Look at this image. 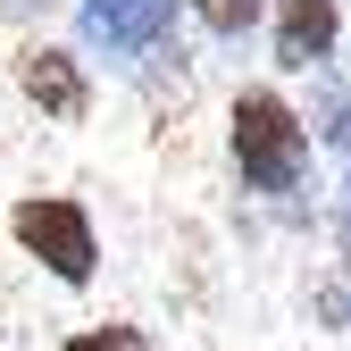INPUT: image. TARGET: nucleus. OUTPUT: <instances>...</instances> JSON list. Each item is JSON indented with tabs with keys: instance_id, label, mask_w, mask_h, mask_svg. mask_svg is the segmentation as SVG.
<instances>
[{
	"instance_id": "nucleus-3",
	"label": "nucleus",
	"mask_w": 351,
	"mask_h": 351,
	"mask_svg": "<svg viewBox=\"0 0 351 351\" xmlns=\"http://www.w3.org/2000/svg\"><path fill=\"white\" fill-rule=\"evenodd\" d=\"M176 9H184V0H75V25H84V42H93L101 59L143 67V59L167 51Z\"/></svg>"
},
{
	"instance_id": "nucleus-6",
	"label": "nucleus",
	"mask_w": 351,
	"mask_h": 351,
	"mask_svg": "<svg viewBox=\"0 0 351 351\" xmlns=\"http://www.w3.org/2000/svg\"><path fill=\"white\" fill-rule=\"evenodd\" d=\"M310 134H318V151H343L351 159V75H318V93H310Z\"/></svg>"
},
{
	"instance_id": "nucleus-2",
	"label": "nucleus",
	"mask_w": 351,
	"mask_h": 351,
	"mask_svg": "<svg viewBox=\"0 0 351 351\" xmlns=\"http://www.w3.org/2000/svg\"><path fill=\"white\" fill-rule=\"evenodd\" d=\"M9 234H17V251L34 259V268L51 285H67V293H84L101 276V226H93V209H84L75 193H25L9 209Z\"/></svg>"
},
{
	"instance_id": "nucleus-10",
	"label": "nucleus",
	"mask_w": 351,
	"mask_h": 351,
	"mask_svg": "<svg viewBox=\"0 0 351 351\" xmlns=\"http://www.w3.org/2000/svg\"><path fill=\"white\" fill-rule=\"evenodd\" d=\"M42 9H59V0H0V17H42Z\"/></svg>"
},
{
	"instance_id": "nucleus-8",
	"label": "nucleus",
	"mask_w": 351,
	"mask_h": 351,
	"mask_svg": "<svg viewBox=\"0 0 351 351\" xmlns=\"http://www.w3.org/2000/svg\"><path fill=\"white\" fill-rule=\"evenodd\" d=\"M59 351H151V335H143L134 318H101V326H75Z\"/></svg>"
},
{
	"instance_id": "nucleus-4",
	"label": "nucleus",
	"mask_w": 351,
	"mask_h": 351,
	"mask_svg": "<svg viewBox=\"0 0 351 351\" xmlns=\"http://www.w3.org/2000/svg\"><path fill=\"white\" fill-rule=\"evenodd\" d=\"M268 59H276V75H326L343 59V0H276Z\"/></svg>"
},
{
	"instance_id": "nucleus-9",
	"label": "nucleus",
	"mask_w": 351,
	"mask_h": 351,
	"mask_svg": "<svg viewBox=\"0 0 351 351\" xmlns=\"http://www.w3.org/2000/svg\"><path fill=\"white\" fill-rule=\"evenodd\" d=\"M335 243H343V268H351V167H343V193H335Z\"/></svg>"
},
{
	"instance_id": "nucleus-7",
	"label": "nucleus",
	"mask_w": 351,
	"mask_h": 351,
	"mask_svg": "<svg viewBox=\"0 0 351 351\" xmlns=\"http://www.w3.org/2000/svg\"><path fill=\"white\" fill-rule=\"evenodd\" d=\"M184 9H193V25H201L209 42H251L259 25H268L276 0H184Z\"/></svg>"
},
{
	"instance_id": "nucleus-1",
	"label": "nucleus",
	"mask_w": 351,
	"mask_h": 351,
	"mask_svg": "<svg viewBox=\"0 0 351 351\" xmlns=\"http://www.w3.org/2000/svg\"><path fill=\"white\" fill-rule=\"evenodd\" d=\"M226 167L251 201H293L318 176V134L285 84H243L226 101Z\"/></svg>"
},
{
	"instance_id": "nucleus-5",
	"label": "nucleus",
	"mask_w": 351,
	"mask_h": 351,
	"mask_svg": "<svg viewBox=\"0 0 351 351\" xmlns=\"http://www.w3.org/2000/svg\"><path fill=\"white\" fill-rule=\"evenodd\" d=\"M17 93L51 125H84V117H93V75H84V59L59 51V42H25V51H17Z\"/></svg>"
}]
</instances>
